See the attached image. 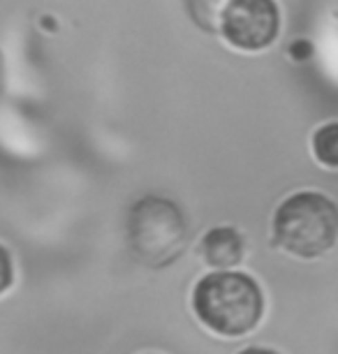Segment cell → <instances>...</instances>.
Instances as JSON below:
<instances>
[{"instance_id":"6da1fadb","label":"cell","mask_w":338,"mask_h":354,"mask_svg":"<svg viewBox=\"0 0 338 354\" xmlns=\"http://www.w3.org/2000/svg\"><path fill=\"white\" fill-rule=\"evenodd\" d=\"M192 308L211 331L243 336L253 331L264 315V294L246 273L218 269L195 285Z\"/></svg>"},{"instance_id":"7a4b0ae2","label":"cell","mask_w":338,"mask_h":354,"mask_svg":"<svg viewBox=\"0 0 338 354\" xmlns=\"http://www.w3.org/2000/svg\"><path fill=\"white\" fill-rule=\"evenodd\" d=\"M274 241L285 252L315 259L338 241V204L322 192L290 195L274 213Z\"/></svg>"},{"instance_id":"3957f363","label":"cell","mask_w":338,"mask_h":354,"mask_svg":"<svg viewBox=\"0 0 338 354\" xmlns=\"http://www.w3.org/2000/svg\"><path fill=\"white\" fill-rule=\"evenodd\" d=\"M188 243V220L167 197L149 195L128 213V245L139 262L151 269L171 266Z\"/></svg>"},{"instance_id":"277c9868","label":"cell","mask_w":338,"mask_h":354,"mask_svg":"<svg viewBox=\"0 0 338 354\" xmlns=\"http://www.w3.org/2000/svg\"><path fill=\"white\" fill-rule=\"evenodd\" d=\"M281 12L274 0H232L220 35L238 51H264L278 39Z\"/></svg>"},{"instance_id":"5b68a950","label":"cell","mask_w":338,"mask_h":354,"mask_svg":"<svg viewBox=\"0 0 338 354\" xmlns=\"http://www.w3.org/2000/svg\"><path fill=\"white\" fill-rule=\"evenodd\" d=\"M200 255L209 266L225 271L241 264L243 255H246V241L234 227H214L204 234Z\"/></svg>"},{"instance_id":"8992f818","label":"cell","mask_w":338,"mask_h":354,"mask_svg":"<svg viewBox=\"0 0 338 354\" xmlns=\"http://www.w3.org/2000/svg\"><path fill=\"white\" fill-rule=\"evenodd\" d=\"M232 0H185V12L204 32H220L223 17Z\"/></svg>"},{"instance_id":"52a82bcc","label":"cell","mask_w":338,"mask_h":354,"mask_svg":"<svg viewBox=\"0 0 338 354\" xmlns=\"http://www.w3.org/2000/svg\"><path fill=\"white\" fill-rule=\"evenodd\" d=\"M313 153L315 160L329 169H338V121L324 123L313 132Z\"/></svg>"},{"instance_id":"ba28073f","label":"cell","mask_w":338,"mask_h":354,"mask_svg":"<svg viewBox=\"0 0 338 354\" xmlns=\"http://www.w3.org/2000/svg\"><path fill=\"white\" fill-rule=\"evenodd\" d=\"M3 266H5V280H3V290H8L12 283V262H10V252L8 248H3Z\"/></svg>"},{"instance_id":"9c48e42d","label":"cell","mask_w":338,"mask_h":354,"mask_svg":"<svg viewBox=\"0 0 338 354\" xmlns=\"http://www.w3.org/2000/svg\"><path fill=\"white\" fill-rule=\"evenodd\" d=\"M238 354H278L274 350H267V347H248V350L238 352Z\"/></svg>"}]
</instances>
